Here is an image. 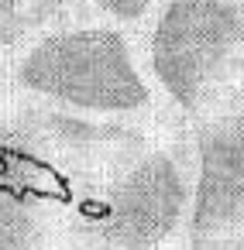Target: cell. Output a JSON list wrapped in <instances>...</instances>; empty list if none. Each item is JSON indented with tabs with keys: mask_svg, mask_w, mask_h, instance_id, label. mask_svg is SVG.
I'll use <instances>...</instances> for the list:
<instances>
[{
	"mask_svg": "<svg viewBox=\"0 0 244 250\" xmlns=\"http://www.w3.org/2000/svg\"><path fill=\"white\" fill-rule=\"evenodd\" d=\"M138 48L165 113L186 130L244 93V7L237 0H162Z\"/></svg>",
	"mask_w": 244,
	"mask_h": 250,
	"instance_id": "2",
	"label": "cell"
},
{
	"mask_svg": "<svg viewBox=\"0 0 244 250\" xmlns=\"http://www.w3.org/2000/svg\"><path fill=\"white\" fill-rule=\"evenodd\" d=\"M193 147L196 178L182 247L244 229V93L193 127Z\"/></svg>",
	"mask_w": 244,
	"mask_h": 250,
	"instance_id": "4",
	"label": "cell"
},
{
	"mask_svg": "<svg viewBox=\"0 0 244 250\" xmlns=\"http://www.w3.org/2000/svg\"><path fill=\"white\" fill-rule=\"evenodd\" d=\"M11 62L14 100L186 130L165 113L158 89L145 69L138 35H127L114 24L90 18L59 24L14 48Z\"/></svg>",
	"mask_w": 244,
	"mask_h": 250,
	"instance_id": "1",
	"label": "cell"
},
{
	"mask_svg": "<svg viewBox=\"0 0 244 250\" xmlns=\"http://www.w3.org/2000/svg\"><path fill=\"white\" fill-rule=\"evenodd\" d=\"M86 18V0H0V52H14L69 21Z\"/></svg>",
	"mask_w": 244,
	"mask_h": 250,
	"instance_id": "5",
	"label": "cell"
},
{
	"mask_svg": "<svg viewBox=\"0 0 244 250\" xmlns=\"http://www.w3.org/2000/svg\"><path fill=\"white\" fill-rule=\"evenodd\" d=\"M182 250H244V229L223 233V236H210V240L189 243V247H182Z\"/></svg>",
	"mask_w": 244,
	"mask_h": 250,
	"instance_id": "6",
	"label": "cell"
},
{
	"mask_svg": "<svg viewBox=\"0 0 244 250\" xmlns=\"http://www.w3.org/2000/svg\"><path fill=\"white\" fill-rule=\"evenodd\" d=\"M193 178V130H175L107 182L69 195V202L100 250H182Z\"/></svg>",
	"mask_w": 244,
	"mask_h": 250,
	"instance_id": "3",
	"label": "cell"
}]
</instances>
